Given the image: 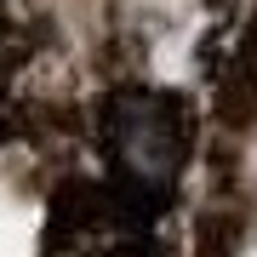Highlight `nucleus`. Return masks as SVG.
I'll return each mask as SVG.
<instances>
[{
  "mask_svg": "<svg viewBox=\"0 0 257 257\" xmlns=\"http://www.w3.org/2000/svg\"><path fill=\"white\" fill-rule=\"evenodd\" d=\"M97 126H103V155H109V177L120 200L143 211L172 200L194 149V114L183 109V97L132 86V92H114L103 103Z\"/></svg>",
  "mask_w": 257,
  "mask_h": 257,
  "instance_id": "obj_1",
  "label": "nucleus"
},
{
  "mask_svg": "<svg viewBox=\"0 0 257 257\" xmlns=\"http://www.w3.org/2000/svg\"><path fill=\"white\" fill-rule=\"evenodd\" d=\"M217 120L229 132H251L257 126V12L240 23V40L223 63L217 80Z\"/></svg>",
  "mask_w": 257,
  "mask_h": 257,
  "instance_id": "obj_2",
  "label": "nucleus"
}]
</instances>
